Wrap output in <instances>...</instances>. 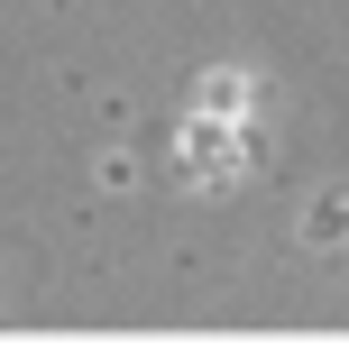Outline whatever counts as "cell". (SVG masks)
<instances>
[{
	"mask_svg": "<svg viewBox=\"0 0 349 358\" xmlns=\"http://www.w3.org/2000/svg\"><path fill=\"white\" fill-rule=\"evenodd\" d=\"M175 166H184V184H239L248 175V129L239 120H212V110H193L184 129H175Z\"/></svg>",
	"mask_w": 349,
	"mask_h": 358,
	"instance_id": "6da1fadb",
	"label": "cell"
},
{
	"mask_svg": "<svg viewBox=\"0 0 349 358\" xmlns=\"http://www.w3.org/2000/svg\"><path fill=\"white\" fill-rule=\"evenodd\" d=\"M248 101H257L248 74H202L193 83V110H212V120H248Z\"/></svg>",
	"mask_w": 349,
	"mask_h": 358,
	"instance_id": "7a4b0ae2",
	"label": "cell"
}]
</instances>
